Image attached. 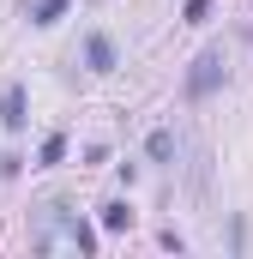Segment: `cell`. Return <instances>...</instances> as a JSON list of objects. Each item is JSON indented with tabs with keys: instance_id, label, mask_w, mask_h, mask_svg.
Returning <instances> with one entry per match:
<instances>
[{
	"instance_id": "obj_3",
	"label": "cell",
	"mask_w": 253,
	"mask_h": 259,
	"mask_svg": "<svg viewBox=\"0 0 253 259\" xmlns=\"http://www.w3.org/2000/svg\"><path fill=\"white\" fill-rule=\"evenodd\" d=\"M85 66H91V72H115V42H109L103 30L85 36Z\"/></svg>"
},
{
	"instance_id": "obj_8",
	"label": "cell",
	"mask_w": 253,
	"mask_h": 259,
	"mask_svg": "<svg viewBox=\"0 0 253 259\" xmlns=\"http://www.w3.org/2000/svg\"><path fill=\"white\" fill-rule=\"evenodd\" d=\"M103 229H115V235L133 229V205H126V199H109V205H103Z\"/></svg>"
},
{
	"instance_id": "obj_9",
	"label": "cell",
	"mask_w": 253,
	"mask_h": 259,
	"mask_svg": "<svg viewBox=\"0 0 253 259\" xmlns=\"http://www.w3.org/2000/svg\"><path fill=\"white\" fill-rule=\"evenodd\" d=\"M181 18H187V24H205V18H211V0H187Z\"/></svg>"
},
{
	"instance_id": "obj_6",
	"label": "cell",
	"mask_w": 253,
	"mask_h": 259,
	"mask_svg": "<svg viewBox=\"0 0 253 259\" xmlns=\"http://www.w3.org/2000/svg\"><path fill=\"white\" fill-rule=\"evenodd\" d=\"M66 241H72L78 253H97V229H91L85 217H66Z\"/></svg>"
},
{
	"instance_id": "obj_10",
	"label": "cell",
	"mask_w": 253,
	"mask_h": 259,
	"mask_svg": "<svg viewBox=\"0 0 253 259\" xmlns=\"http://www.w3.org/2000/svg\"><path fill=\"white\" fill-rule=\"evenodd\" d=\"M0 181H18V157L12 151H0Z\"/></svg>"
},
{
	"instance_id": "obj_4",
	"label": "cell",
	"mask_w": 253,
	"mask_h": 259,
	"mask_svg": "<svg viewBox=\"0 0 253 259\" xmlns=\"http://www.w3.org/2000/svg\"><path fill=\"white\" fill-rule=\"evenodd\" d=\"M145 157H151V163H175V133L157 127L151 139H145Z\"/></svg>"
},
{
	"instance_id": "obj_7",
	"label": "cell",
	"mask_w": 253,
	"mask_h": 259,
	"mask_svg": "<svg viewBox=\"0 0 253 259\" xmlns=\"http://www.w3.org/2000/svg\"><path fill=\"white\" fill-rule=\"evenodd\" d=\"M66 6H72V0H36V6H30V24H43V30H49V24H61Z\"/></svg>"
},
{
	"instance_id": "obj_2",
	"label": "cell",
	"mask_w": 253,
	"mask_h": 259,
	"mask_svg": "<svg viewBox=\"0 0 253 259\" xmlns=\"http://www.w3.org/2000/svg\"><path fill=\"white\" fill-rule=\"evenodd\" d=\"M0 127H6V133H24V127H30V91H24L18 78L0 91Z\"/></svg>"
},
{
	"instance_id": "obj_5",
	"label": "cell",
	"mask_w": 253,
	"mask_h": 259,
	"mask_svg": "<svg viewBox=\"0 0 253 259\" xmlns=\"http://www.w3.org/2000/svg\"><path fill=\"white\" fill-rule=\"evenodd\" d=\"M55 163H66V133H49L36 145V169H55Z\"/></svg>"
},
{
	"instance_id": "obj_1",
	"label": "cell",
	"mask_w": 253,
	"mask_h": 259,
	"mask_svg": "<svg viewBox=\"0 0 253 259\" xmlns=\"http://www.w3.org/2000/svg\"><path fill=\"white\" fill-rule=\"evenodd\" d=\"M223 78H229V55L211 42V49H205V55L187 66V78H181V97H187V103H205L211 91H223Z\"/></svg>"
}]
</instances>
